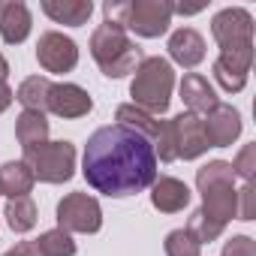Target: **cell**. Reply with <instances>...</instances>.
<instances>
[{"instance_id":"6da1fadb","label":"cell","mask_w":256,"mask_h":256,"mask_svg":"<svg viewBox=\"0 0 256 256\" xmlns=\"http://www.w3.org/2000/svg\"><path fill=\"white\" fill-rule=\"evenodd\" d=\"M84 181L112 199H126L157 181V157L148 139L120 124H106L90 133L82 154Z\"/></svg>"},{"instance_id":"7a4b0ae2","label":"cell","mask_w":256,"mask_h":256,"mask_svg":"<svg viewBox=\"0 0 256 256\" xmlns=\"http://www.w3.org/2000/svg\"><path fill=\"white\" fill-rule=\"evenodd\" d=\"M90 58L96 60L106 78H124L136 72V66L145 60L142 48L126 36L120 24H112V22H102L90 34Z\"/></svg>"},{"instance_id":"3957f363","label":"cell","mask_w":256,"mask_h":256,"mask_svg":"<svg viewBox=\"0 0 256 256\" xmlns=\"http://www.w3.org/2000/svg\"><path fill=\"white\" fill-rule=\"evenodd\" d=\"M196 187L202 193V211L217 220L229 223L238 220V190H235V172L226 160H208L202 169H196Z\"/></svg>"},{"instance_id":"277c9868","label":"cell","mask_w":256,"mask_h":256,"mask_svg":"<svg viewBox=\"0 0 256 256\" xmlns=\"http://www.w3.org/2000/svg\"><path fill=\"white\" fill-rule=\"evenodd\" d=\"M172 90H175V70L166 58H145L136 66V76L130 82V96L136 108L157 118L169 108Z\"/></svg>"},{"instance_id":"5b68a950","label":"cell","mask_w":256,"mask_h":256,"mask_svg":"<svg viewBox=\"0 0 256 256\" xmlns=\"http://www.w3.org/2000/svg\"><path fill=\"white\" fill-rule=\"evenodd\" d=\"M24 163L30 166L34 178H40L46 184H66L76 175V145L66 139L46 142V145L28 151Z\"/></svg>"},{"instance_id":"8992f818","label":"cell","mask_w":256,"mask_h":256,"mask_svg":"<svg viewBox=\"0 0 256 256\" xmlns=\"http://www.w3.org/2000/svg\"><path fill=\"white\" fill-rule=\"evenodd\" d=\"M172 24V4L166 0H126L124 30H133L136 36L157 40Z\"/></svg>"},{"instance_id":"52a82bcc","label":"cell","mask_w":256,"mask_h":256,"mask_svg":"<svg viewBox=\"0 0 256 256\" xmlns=\"http://www.w3.org/2000/svg\"><path fill=\"white\" fill-rule=\"evenodd\" d=\"M102 226V208L94 196L88 193H66L58 202V229L64 232H82V235H94Z\"/></svg>"},{"instance_id":"ba28073f","label":"cell","mask_w":256,"mask_h":256,"mask_svg":"<svg viewBox=\"0 0 256 256\" xmlns=\"http://www.w3.org/2000/svg\"><path fill=\"white\" fill-rule=\"evenodd\" d=\"M211 36L220 52L253 48V16L241 6H226L211 18Z\"/></svg>"},{"instance_id":"9c48e42d","label":"cell","mask_w":256,"mask_h":256,"mask_svg":"<svg viewBox=\"0 0 256 256\" xmlns=\"http://www.w3.org/2000/svg\"><path fill=\"white\" fill-rule=\"evenodd\" d=\"M36 60L46 72H72L78 64V46L60 30H46L36 42Z\"/></svg>"},{"instance_id":"30bf717a","label":"cell","mask_w":256,"mask_h":256,"mask_svg":"<svg viewBox=\"0 0 256 256\" xmlns=\"http://www.w3.org/2000/svg\"><path fill=\"white\" fill-rule=\"evenodd\" d=\"M172 133H175L178 160H196L211 148L208 136H205V126H202V118L193 112H181L172 118Z\"/></svg>"},{"instance_id":"8fae6325","label":"cell","mask_w":256,"mask_h":256,"mask_svg":"<svg viewBox=\"0 0 256 256\" xmlns=\"http://www.w3.org/2000/svg\"><path fill=\"white\" fill-rule=\"evenodd\" d=\"M250 64H253V48H235V52H220L211 70H214L217 84L226 94H238L247 84Z\"/></svg>"},{"instance_id":"7c38bea8","label":"cell","mask_w":256,"mask_h":256,"mask_svg":"<svg viewBox=\"0 0 256 256\" xmlns=\"http://www.w3.org/2000/svg\"><path fill=\"white\" fill-rule=\"evenodd\" d=\"M202 126H205V136H208V145L211 148H229L238 136H241V112L235 106H226V102H217L208 118H202Z\"/></svg>"},{"instance_id":"4fadbf2b","label":"cell","mask_w":256,"mask_h":256,"mask_svg":"<svg viewBox=\"0 0 256 256\" xmlns=\"http://www.w3.org/2000/svg\"><path fill=\"white\" fill-rule=\"evenodd\" d=\"M90 108H94V100H90V94L84 88H78L72 82L52 84V94H48V112L52 114L76 120V118H84Z\"/></svg>"},{"instance_id":"5bb4252c","label":"cell","mask_w":256,"mask_h":256,"mask_svg":"<svg viewBox=\"0 0 256 256\" xmlns=\"http://www.w3.org/2000/svg\"><path fill=\"white\" fill-rule=\"evenodd\" d=\"M30 28H34V16H30L28 4H22V0L0 4V36H4V42L22 46L30 36Z\"/></svg>"},{"instance_id":"9a60e30c","label":"cell","mask_w":256,"mask_h":256,"mask_svg":"<svg viewBox=\"0 0 256 256\" xmlns=\"http://www.w3.org/2000/svg\"><path fill=\"white\" fill-rule=\"evenodd\" d=\"M151 205L163 214H178L190 205V187L181 181V178H172V175H160L154 184H151Z\"/></svg>"},{"instance_id":"2e32d148","label":"cell","mask_w":256,"mask_h":256,"mask_svg":"<svg viewBox=\"0 0 256 256\" xmlns=\"http://www.w3.org/2000/svg\"><path fill=\"white\" fill-rule=\"evenodd\" d=\"M169 58L184 66V70H193L205 60V40L199 30L193 28H178L172 36H169Z\"/></svg>"},{"instance_id":"e0dca14e","label":"cell","mask_w":256,"mask_h":256,"mask_svg":"<svg viewBox=\"0 0 256 256\" xmlns=\"http://www.w3.org/2000/svg\"><path fill=\"white\" fill-rule=\"evenodd\" d=\"M178 90H181V100H184L187 112H193V114H208L220 102L217 94H214V88L208 84V78L199 76V72H187L181 78V88Z\"/></svg>"},{"instance_id":"ac0fdd59","label":"cell","mask_w":256,"mask_h":256,"mask_svg":"<svg viewBox=\"0 0 256 256\" xmlns=\"http://www.w3.org/2000/svg\"><path fill=\"white\" fill-rule=\"evenodd\" d=\"M42 12L54 24L82 28L94 16V4H90V0H42Z\"/></svg>"},{"instance_id":"d6986e66","label":"cell","mask_w":256,"mask_h":256,"mask_svg":"<svg viewBox=\"0 0 256 256\" xmlns=\"http://www.w3.org/2000/svg\"><path fill=\"white\" fill-rule=\"evenodd\" d=\"M34 172L24 160H10L0 166V196H10V199H18V196H28L34 190Z\"/></svg>"},{"instance_id":"ffe728a7","label":"cell","mask_w":256,"mask_h":256,"mask_svg":"<svg viewBox=\"0 0 256 256\" xmlns=\"http://www.w3.org/2000/svg\"><path fill=\"white\" fill-rule=\"evenodd\" d=\"M16 139H18V145H22L24 154L34 151V148H40V145H46L48 142V120H46V114H40V112H22L16 118Z\"/></svg>"},{"instance_id":"44dd1931","label":"cell","mask_w":256,"mask_h":256,"mask_svg":"<svg viewBox=\"0 0 256 256\" xmlns=\"http://www.w3.org/2000/svg\"><path fill=\"white\" fill-rule=\"evenodd\" d=\"M52 84H54V82H48L46 76H28V78L18 84L16 100L24 106V112H40V114H46V112H48Z\"/></svg>"},{"instance_id":"7402d4cb","label":"cell","mask_w":256,"mask_h":256,"mask_svg":"<svg viewBox=\"0 0 256 256\" xmlns=\"http://www.w3.org/2000/svg\"><path fill=\"white\" fill-rule=\"evenodd\" d=\"M114 120H118L120 126H126V130L139 133V136H142V139H148V142H154V136H157V126H160V120H157L154 114H148V112L136 108L133 102H124V106H118V108H114Z\"/></svg>"},{"instance_id":"603a6c76","label":"cell","mask_w":256,"mask_h":256,"mask_svg":"<svg viewBox=\"0 0 256 256\" xmlns=\"http://www.w3.org/2000/svg\"><path fill=\"white\" fill-rule=\"evenodd\" d=\"M4 217H6V223H10L12 232L24 235V232H30V229L36 226L40 211H36V202H34L30 196H18V199H10V202H6Z\"/></svg>"},{"instance_id":"cb8c5ba5","label":"cell","mask_w":256,"mask_h":256,"mask_svg":"<svg viewBox=\"0 0 256 256\" xmlns=\"http://www.w3.org/2000/svg\"><path fill=\"white\" fill-rule=\"evenodd\" d=\"M34 244H36L40 256H76V241H72V235L64 232V229H48V232H42Z\"/></svg>"},{"instance_id":"d4e9b609","label":"cell","mask_w":256,"mask_h":256,"mask_svg":"<svg viewBox=\"0 0 256 256\" xmlns=\"http://www.w3.org/2000/svg\"><path fill=\"white\" fill-rule=\"evenodd\" d=\"M223 223H217V220H211L202 208H196L193 214H190V220H187V232L199 241V244H211V241H217L220 235H223Z\"/></svg>"},{"instance_id":"484cf974","label":"cell","mask_w":256,"mask_h":256,"mask_svg":"<svg viewBox=\"0 0 256 256\" xmlns=\"http://www.w3.org/2000/svg\"><path fill=\"white\" fill-rule=\"evenodd\" d=\"M163 247H166V256H202V244L187 229H172Z\"/></svg>"},{"instance_id":"4316f807","label":"cell","mask_w":256,"mask_h":256,"mask_svg":"<svg viewBox=\"0 0 256 256\" xmlns=\"http://www.w3.org/2000/svg\"><path fill=\"white\" fill-rule=\"evenodd\" d=\"M235 178H244V184H253V172H256V145H244L238 151V157L229 163Z\"/></svg>"},{"instance_id":"83f0119b","label":"cell","mask_w":256,"mask_h":256,"mask_svg":"<svg viewBox=\"0 0 256 256\" xmlns=\"http://www.w3.org/2000/svg\"><path fill=\"white\" fill-rule=\"evenodd\" d=\"M223 256H256V241L250 235H232L223 247Z\"/></svg>"},{"instance_id":"f1b7e54d","label":"cell","mask_w":256,"mask_h":256,"mask_svg":"<svg viewBox=\"0 0 256 256\" xmlns=\"http://www.w3.org/2000/svg\"><path fill=\"white\" fill-rule=\"evenodd\" d=\"M238 220H253V184L238 190Z\"/></svg>"},{"instance_id":"f546056e","label":"cell","mask_w":256,"mask_h":256,"mask_svg":"<svg viewBox=\"0 0 256 256\" xmlns=\"http://www.w3.org/2000/svg\"><path fill=\"white\" fill-rule=\"evenodd\" d=\"M4 256H40V250H36V244L34 241H18L16 247H10Z\"/></svg>"},{"instance_id":"4dcf8cb0","label":"cell","mask_w":256,"mask_h":256,"mask_svg":"<svg viewBox=\"0 0 256 256\" xmlns=\"http://www.w3.org/2000/svg\"><path fill=\"white\" fill-rule=\"evenodd\" d=\"M12 100H16V90L10 88V82H6V84H0V114H4V112L12 106Z\"/></svg>"},{"instance_id":"1f68e13d","label":"cell","mask_w":256,"mask_h":256,"mask_svg":"<svg viewBox=\"0 0 256 256\" xmlns=\"http://www.w3.org/2000/svg\"><path fill=\"white\" fill-rule=\"evenodd\" d=\"M6 78H10V60L0 54V84H6Z\"/></svg>"}]
</instances>
